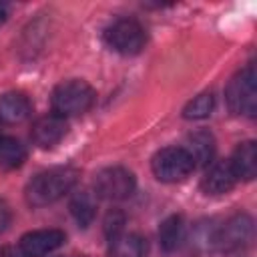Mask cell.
I'll return each instance as SVG.
<instances>
[{
	"mask_svg": "<svg viewBox=\"0 0 257 257\" xmlns=\"http://www.w3.org/2000/svg\"><path fill=\"white\" fill-rule=\"evenodd\" d=\"M78 179V171L72 167H54L38 173L26 185V201L32 207H44L64 197Z\"/></svg>",
	"mask_w": 257,
	"mask_h": 257,
	"instance_id": "1",
	"label": "cell"
},
{
	"mask_svg": "<svg viewBox=\"0 0 257 257\" xmlns=\"http://www.w3.org/2000/svg\"><path fill=\"white\" fill-rule=\"evenodd\" d=\"M94 102V90L88 82L72 78L60 82L52 92V108L58 116H76L86 112Z\"/></svg>",
	"mask_w": 257,
	"mask_h": 257,
	"instance_id": "2",
	"label": "cell"
},
{
	"mask_svg": "<svg viewBox=\"0 0 257 257\" xmlns=\"http://www.w3.org/2000/svg\"><path fill=\"white\" fill-rule=\"evenodd\" d=\"M225 98L235 114L253 116L257 108V76L253 64L239 70L225 88Z\"/></svg>",
	"mask_w": 257,
	"mask_h": 257,
	"instance_id": "3",
	"label": "cell"
},
{
	"mask_svg": "<svg viewBox=\"0 0 257 257\" xmlns=\"http://www.w3.org/2000/svg\"><path fill=\"white\" fill-rule=\"evenodd\" d=\"M151 169L159 181L177 183L187 179L193 173L195 163L191 155L185 151V147H165L155 153L151 161Z\"/></svg>",
	"mask_w": 257,
	"mask_h": 257,
	"instance_id": "4",
	"label": "cell"
},
{
	"mask_svg": "<svg viewBox=\"0 0 257 257\" xmlns=\"http://www.w3.org/2000/svg\"><path fill=\"white\" fill-rule=\"evenodd\" d=\"M104 42L118 54L133 56L143 50L147 42L145 28L133 18H118L104 30Z\"/></svg>",
	"mask_w": 257,
	"mask_h": 257,
	"instance_id": "5",
	"label": "cell"
},
{
	"mask_svg": "<svg viewBox=\"0 0 257 257\" xmlns=\"http://www.w3.org/2000/svg\"><path fill=\"white\" fill-rule=\"evenodd\" d=\"M135 175L124 167H106L94 179V191L108 201H122L135 193Z\"/></svg>",
	"mask_w": 257,
	"mask_h": 257,
	"instance_id": "6",
	"label": "cell"
},
{
	"mask_svg": "<svg viewBox=\"0 0 257 257\" xmlns=\"http://www.w3.org/2000/svg\"><path fill=\"white\" fill-rule=\"evenodd\" d=\"M253 235V221L249 215H233L219 229H215L211 243L223 251L243 247Z\"/></svg>",
	"mask_w": 257,
	"mask_h": 257,
	"instance_id": "7",
	"label": "cell"
},
{
	"mask_svg": "<svg viewBox=\"0 0 257 257\" xmlns=\"http://www.w3.org/2000/svg\"><path fill=\"white\" fill-rule=\"evenodd\" d=\"M64 233L60 229H36L28 231L20 239V251L26 257H44L52 251H56L64 243Z\"/></svg>",
	"mask_w": 257,
	"mask_h": 257,
	"instance_id": "8",
	"label": "cell"
},
{
	"mask_svg": "<svg viewBox=\"0 0 257 257\" xmlns=\"http://www.w3.org/2000/svg\"><path fill=\"white\" fill-rule=\"evenodd\" d=\"M68 133V122L64 116L58 114H46L42 118H38L32 126V141L36 147L40 149H52L56 147Z\"/></svg>",
	"mask_w": 257,
	"mask_h": 257,
	"instance_id": "9",
	"label": "cell"
},
{
	"mask_svg": "<svg viewBox=\"0 0 257 257\" xmlns=\"http://www.w3.org/2000/svg\"><path fill=\"white\" fill-rule=\"evenodd\" d=\"M235 181H237V177H235L229 161H215L207 169V173L201 181V189L207 195H223L233 189Z\"/></svg>",
	"mask_w": 257,
	"mask_h": 257,
	"instance_id": "10",
	"label": "cell"
},
{
	"mask_svg": "<svg viewBox=\"0 0 257 257\" xmlns=\"http://www.w3.org/2000/svg\"><path fill=\"white\" fill-rule=\"evenodd\" d=\"M185 151L191 155L195 167H209L215 157V139L209 131H195L187 137Z\"/></svg>",
	"mask_w": 257,
	"mask_h": 257,
	"instance_id": "11",
	"label": "cell"
},
{
	"mask_svg": "<svg viewBox=\"0 0 257 257\" xmlns=\"http://www.w3.org/2000/svg\"><path fill=\"white\" fill-rule=\"evenodd\" d=\"M233 173L237 179L243 181H251L257 173V147L253 141H245L241 145H237L231 161H229Z\"/></svg>",
	"mask_w": 257,
	"mask_h": 257,
	"instance_id": "12",
	"label": "cell"
},
{
	"mask_svg": "<svg viewBox=\"0 0 257 257\" xmlns=\"http://www.w3.org/2000/svg\"><path fill=\"white\" fill-rule=\"evenodd\" d=\"M30 100L22 92H6L0 96V120L8 124L22 122L30 114Z\"/></svg>",
	"mask_w": 257,
	"mask_h": 257,
	"instance_id": "13",
	"label": "cell"
},
{
	"mask_svg": "<svg viewBox=\"0 0 257 257\" xmlns=\"http://www.w3.org/2000/svg\"><path fill=\"white\" fill-rule=\"evenodd\" d=\"M147 241L137 233H118L110 237L108 257H147Z\"/></svg>",
	"mask_w": 257,
	"mask_h": 257,
	"instance_id": "14",
	"label": "cell"
},
{
	"mask_svg": "<svg viewBox=\"0 0 257 257\" xmlns=\"http://www.w3.org/2000/svg\"><path fill=\"white\" fill-rule=\"evenodd\" d=\"M185 221L181 215H171L161 223L159 229V239H161V247L165 251H177L183 241H185Z\"/></svg>",
	"mask_w": 257,
	"mask_h": 257,
	"instance_id": "15",
	"label": "cell"
},
{
	"mask_svg": "<svg viewBox=\"0 0 257 257\" xmlns=\"http://www.w3.org/2000/svg\"><path fill=\"white\" fill-rule=\"evenodd\" d=\"M26 161L24 145L14 137H0V169L12 171Z\"/></svg>",
	"mask_w": 257,
	"mask_h": 257,
	"instance_id": "16",
	"label": "cell"
},
{
	"mask_svg": "<svg viewBox=\"0 0 257 257\" xmlns=\"http://www.w3.org/2000/svg\"><path fill=\"white\" fill-rule=\"evenodd\" d=\"M70 213L80 227H88L96 215V199L88 191H80L70 201Z\"/></svg>",
	"mask_w": 257,
	"mask_h": 257,
	"instance_id": "17",
	"label": "cell"
},
{
	"mask_svg": "<svg viewBox=\"0 0 257 257\" xmlns=\"http://www.w3.org/2000/svg\"><path fill=\"white\" fill-rule=\"evenodd\" d=\"M215 108V96L213 92H201L199 96H195L193 100H189L183 108V116L189 118V120H201V118H207L211 116Z\"/></svg>",
	"mask_w": 257,
	"mask_h": 257,
	"instance_id": "18",
	"label": "cell"
},
{
	"mask_svg": "<svg viewBox=\"0 0 257 257\" xmlns=\"http://www.w3.org/2000/svg\"><path fill=\"white\" fill-rule=\"evenodd\" d=\"M120 229H122V215L120 213H110L106 217V221H104V231H106L108 239L118 235V233H122Z\"/></svg>",
	"mask_w": 257,
	"mask_h": 257,
	"instance_id": "19",
	"label": "cell"
},
{
	"mask_svg": "<svg viewBox=\"0 0 257 257\" xmlns=\"http://www.w3.org/2000/svg\"><path fill=\"white\" fill-rule=\"evenodd\" d=\"M10 221H12V215H10V209H8V205L0 199V231H4L8 225H10Z\"/></svg>",
	"mask_w": 257,
	"mask_h": 257,
	"instance_id": "20",
	"label": "cell"
},
{
	"mask_svg": "<svg viewBox=\"0 0 257 257\" xmlns=\"http://www.w3.org/2000/svg\"><path fill=\"white\" fill-rule=\"evenodd\" d=\"M0 257H26L20 249H14V247H6L0 251Z\"/></svg>",
	"mask_w": 257,
	"mask_h": 257,
	"instance_id": "21",
	"label": "cell"
},
{
	"mask_svg": "<svg viewBox=\"0 0 257 257\" xmlns=\"http://www.w3.org/2000/svg\"><path fill=\"white\" fill-rule=\"evenodd\" d=\"M6 16H8V4L0 2V24L6 20Z\"/></svg>",
	"mask_w": 257,
	"mask_h": 257,
	"instance_id": "22",
	"label": "cell"
}]
</instances>
